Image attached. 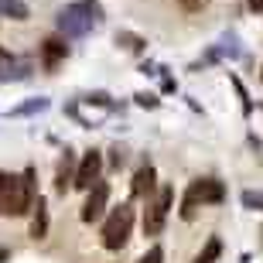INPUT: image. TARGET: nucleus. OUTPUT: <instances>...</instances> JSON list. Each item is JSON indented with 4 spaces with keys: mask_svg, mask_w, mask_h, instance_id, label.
<instances>
[{
    "mask_svg": "<svg viewBox=\"0 0 263 263\" xmlns=\"http://www.w3.org/2000/svg\"><path fill=\"white\" fill-rule=\"evenodd\" d=\"M31 236L34 239H45L48 236V209H45V198H38V212L31 219Z\"/></svg>",
    "mask_w": 263,
    "mask_h": 263,
    "instance_id": "10",
    "label": "nucleus"
},
{
    "mask_svg": "<svg viewBox=\"0 0 263 263\" xmlns=\"http://www.w3.org/2000/svg\"><path fill=\"white\" fill-rule=\"evenodd\" d=\"M34 209V171L4 175L0 171V212L4 215H28Z\"/></svg>",
    "mask_w": 263,
    "mask_h": 263,
    "instance_id": "1",
    "label": "nucleus"
},
{
    "mask_svg": "<svg viewBox=\"0 0 263 263\" xmlns=\"http://www.w3.org/2000/svg\"><path fill=\"white\" fill-rule=\"evenodd\" d=\"M219 256H222V243H219V236H212V239L205 243V250H202V253H198L192 263H215Z\"/></svg>",
    "mask_w": 263,
    "mask_h": 263,
    "instance_id": "12",
    "label": "nucleus"
},
{
    "mask_svg": "<svg viewBox=\"0 0 263 263\" xmlns=\"http://www.w3.org/2000/svg\"><path fill=\"white\" fill-rule=\"evenodd\" d=\"M137 263H164V250H161V246H151V250H147Z\"/></svg>",
    "mask_w": 263,
    "mask_h": 263,
    "instance_id": "14",
    "label": "nucleus"
},
{
    "mask_svg": "<svg viewBox=\"0 0 263 263\" xmlns=\"http://www.w3.org/2000/svg\"><path fill=\"white\" fill-rule=\"evenodd\" d=\"M154 192V167L147 164V167H140L134 175V195L137 198H144V195H151Z\"/></svg>",
    "mask_w": 263,
    "mask_h": 263,
    "instance_id": "9",
    "label": "nucleus"
},
{
    "mask_svg": "<svg viewBox=\"0 0 263 263\" xmlns=\"http://www.w3.org/2000/svg\"><path fill=\"white\" fill-rule=\"evenodd\" d=\"M99 171H103V157H99L96 151H89V154L82 157V164L76 167V175H72V188H82V192H86L99 178Z\"/></svg>",
    "mask_w": 263,
    "mask_h": 263,
    "instance_id": "7",
    "label": "nucleus"
},
{
    "mask_svg": "<svg viewBox=\"0 0 263 263\" xmlns=\"http://www.w3.org/2000/svg\"><path fill=\"white\" fill-rule=\"evenodd\" d=\"M130 229H134V209L130 205H117L113 212H109L106 226H103V246L106 250H123L130 239Z\"/></svg>",
    "mask_w": 263,
    "mask_h": 263,
    "instance_id": "4",
    "label": "nucleus"
},
{
    "mask_svg": "<svg viewBox=\"0 0 263 263\" xmlns=\"http://www.w3.org/2000/svg\"><path fill=\"white\" fill-rule=\"evenodd\" d=\"M86 192H89V198H86V205H82V222H96V219H103V212H106L109 185H103V181L96 178Z\"/></svg>",
    "mask_w": 263,
    "mask_h": 263,
    "instance_id": "6",
    "label": "nucleus"
},
{
    "mask_svg": "<svg viewBox=\"0 0 263 263\" xmlns=\"http://www.w3.org/2000/svg\"><path fill=\"white\" fill-rule=\"evenodd\" d=\"M226 198V188L222 181H215V178H198L192 181L185 192V202H181V219H195L198 205H219Z\"/></svg>",
    "mask_w": 263,
    "mask_h": 263,
    "instance_id": "2",
    "label": "nucleus"
},
{
    "mask_svg": "<svg viewBox=\"0 0 263 263\" xmlns=\"http://www.w3.org/2000/svg\"><path fill=\"white\" fill-rule=\"evenodd\" d=\"M0 14L10 21H28V4H21V0H0Z\"/></svg>",
    "mask_w": 263,
    "mask_h": 263,
    "instance_id": "11",
    "label": "nucleus"
},
{
    "mask_svg": "<svg viewBox=\"0 0 263 263\" xmlns=\"http://www.w3.org/2000/svg\"><path fill=\"white\" fill-rule=\"evenodd\" d=\"M120 41H123L127 48H134V51H140V48H144V41L137 38V34H120Z\"/></svg>",
    "mask_w": 263,
    "mask_h": 263,
    "instance_id": "15",
    "label": "nucleus"
},
{
    "mask_svg": "<svg viewBox=\"0 0 263 263\" xmlns=\"http://www.w3.org/2000/svg\"><path fill=\"white\" fill-rule=\"evenodd\" d=\"M0 59H4V48H0Z\"/></svg>",
    "mask_w": 263,
    "mask_h": 263,
    "instance_id": "19",
    "label": "nucleus"
},
{
    "mask_svg": "<svg viewBox=\"0 0 263 263\" xmlns=\"http://www.w3.org/2000/svg\"><path fill=\"white\" fill-rule=\"evenodd\" d=\"M171 198H175V188L164 185L157 192V198L147 205V215H144V233L147 236H157L164 229V219H167V209H171Z\"/></svg>",
    "mask_w": 263,
    "mask_h": 263,
    "instance_id": "5",
    "label": "nucleus"
},
{
    "mask_svg": "<svg viewBox=\"0 0 263 263\" xmlns=\"http://www.w3.org/2000/svg\"><path fill=\"white\" fill-rule=\"evenodd\" d=\"M65 55H68V45L59 41V38H48L45 45H41V62H45V68H55Z\"/></svg>",
    "mask_w": 263,
    "mask_h": 263,
    "instance_id": "8",
    "label": "nucleus"
},
{
    "mask_svg": "<svg viewBox=\"0 0 263 263\" xmlns=\"http://www.w3.org/2000/svg\"><path fill=\"white\" fill-rule=\"evenodd\" d=\"M185 7H205V0H185Z\"/></svg>",
    "mask_w": 263,
    "mask_h": 263,
    "instance_id": "17",
    "label": "nucleus"
},
{
    "mask_svg": "<svg viewBox=\"0 0 263 263\" xmlns=\"http://www.w3.org/2000/svg\"><path fill=\"white\" fill-rule=\"evenodd\" d=\"M68 167H72V157L65 154V161H62V171H59V181H55V188H59L62 195L68 192Z\"/></svg>",
    "mask_w": 263,
    "mask_h": 263,
    "instance_id": "13",
    "label": "nucleus"
},
{
    "mask_svg": "<svg viewBox=\"0 0 263 263\" xmlns=\"http://www.w3.org/2000/svg\"><path fill=\"white\" fill-rule=\"evenodd\" d=\"M243 202L250 205V209H263V195H253V192H246V195H243Z\"/></svg>",
    "mask_w": 263,
    "mask_h": 263,
    "instance_id": "16",
    "label": "nucleus"
},
{
    "mask_svg": "<svg viewBox=\"0 0 263 263\" xmlns=\"http://www.w3.org/2000/svg\"><path fill=\"white\" fill-rule=\"evenodd\" d=\"M96 14H99V7L89 4V0H82V4H68V7L59 14L62 34H65V38H82V34H89L92 24H96Z\"/></svg>",
    "mask_w": 263,
    "mask_h": 263,
    "instance_id": "3",
    "label": "nucleus"
},
{
    "mask_svg": "<svg viewBox=\"0 0 263 263\" xmlns=\"http://www.w3.org/2000/svg\"><path fill=\"white\" fill-rule=\"evenodd\" d=\"M250 7H253V10H263V0H250Z\"/></svg>",
    "mask_w": 263,
    "mask_h": 263,
    "instance_id": "18",
    "label": "nucleus"
}]
</instances>
